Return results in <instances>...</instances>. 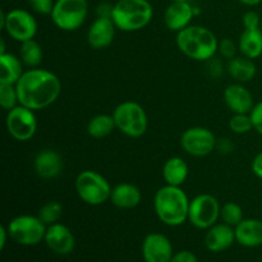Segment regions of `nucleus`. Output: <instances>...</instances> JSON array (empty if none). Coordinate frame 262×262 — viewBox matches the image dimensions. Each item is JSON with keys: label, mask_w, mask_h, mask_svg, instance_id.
<instances>
[{"label": "nucleus", "mask_w": 262, "mask_h": 262, "mask_svg": "<svg viewBox=\"0 0 262 262\" xmlns=\"http://www.w3.org/2000/svg\"><path fill=\"white\" fill-rule=\"evenodd\" d=\"M170 262H199V260L191 251H179V252L174 253Z\"/></svg>", "instance_id": "nucleus-36"}, {"label": "nucleus", "mask_w": 262, "mask_h": 262, "mask_svg": "<svg viewBox=\"0 0 262 262\" xmlns=\"http://www.w3.org/2000/svg\"><path fill=\"white\" fill-rule=\"evenodd\" d=\"M219 51L223 56L228 59H233L235 56V51H237V46L235 42L230 38H224L219 42Z\"/></svg>", "instance_id": "nucleus-33"}, {"label": "nucleus", "mask_w": 262, "mask_h": 262, "mask_svg": "<svg viewBox=\"0 0 262 262\" xmlns=\"http://www.w3.org/2000/svg\"><path fill=\"white\" fill-rule=\"evenodd\" d=\"M220 205L211 194H199L189 202L188 220L199 229H209L220 217Z\"/></svg>", "instance_id": "nucleus-10"}, {"label": "nucleus", "mask_w": 262, "mask_h": 262, "mask_svg": "<svg viewBox=\"0 0 262 262\" xmlns=\"http://www.w3.org/2000/svg\"><path fill=\"white\" fill-rule=\"evenodd\" d=\"M142 256L146 262H170L174 256L173 246L161 233H150L143 239Z\"/></svg>", "instance_id": "nucleus-13"}, {"label": "nucleus", "mask_w": 262, "mask_h": 262, "mask_svg": "<svg viewBox=\"0 0 262 262\" xmlns=\"http://www.w3.org/2000/svg\"><path fill=\"white\" fill-rule=\"evenodd\" d=\"M229 127L237 135H245L253 129L251 114H234L229 120Z\"/></svg>", "instance_id": "nucleus-31"}, {"label": "nucleus", "mask_w": 262, "mask_h": 262, "mask_svg": "<svg viewBox=\"0 0 262 262\" xmlns=\"http://www.w3.org/2000/svg\"><path fill=\"white\" fill-rule=\"evenodd\" d=\"M189 200L181 187H161L154 199V207L159 219L169 227H179L188 220Z\"/></svg>", "instance_id": "nucleus-2"}, {"label": "nucleus", "mask_w": 262, "mask_h": 262, "mask_svg": "<svg viewBox=\"0 0 262 262\" xmlns=\"http://www.w3.org/2000/svg\"><path fill=\"white\" fill-rule=\"evenodd\" d=\"M61 214H63V206L59 202L50 201L41 207L37 216L46 227H49V225L58 223L61 217Z\"/></svg>", "instance_id": "nucleus-28"}, {"label": "nucleus", "mask_w": 262, "mask_h": 262, "mask_svg": "<svg viewBox=\"0 0 262 262\" xmlns=\"http://www.w3.org/2000/svg\"><path fill=\"white\" fill-rule=\"evenodd\" d=\"M15 89L19 105L31 110H41L55 102L61 92V83L51 72L32 68L22 74Z\"/></svg>", "instance_id": "nucleus-1"}, {"label": "nucleus", "mask_w": 262, "mask_h": 262, "mask_svg": "<svg viewBox=\"0 0 262 262\" xmlns=\"http://www.w3.org/2000/svg\"><path fill=\"white\" fill-rule=\"evenodd\" d=\"M194 10L188 2H171L164 13V22L170 31H182L188 27Z\"/></svg>", "instance_id": "nucleus-17"}, {"label": "nucleus", "mask_w": 262, "mask_h": 262, "mask_svg": "<svg viewBox=\"0 0 262 262\" xmlns=\"http://www.w3.org/2000/svg\"><path fill=\"white\" fill-rule=\"evenodd\" d=\"M228 72L230 76L238 82H248L255 77L256 66L252 59L247 58H233L228 63Z\"/></svg>", "instance_id": "nucleus-25"}, {"label": "nucleus", "mask_w": 262, "mask_h": 262, "mask_svg": "<svg viewBox=\"0 0 262 262\" xmlns=\"http://www.w3.org/2000/svg\"><path fill=\"white\" fill-rule=\"evenodd\" d=\"M179 50L194 60H209L219 50V41L212 31L202 26H188L177 35Z\"/></svg>", "instance_id": "nucleus-3"}, {"label": "nucleus", "mask_w": 262, "mask_h": 262, "mask_svg": "<svg viewBox=\"0 0 262 262\" xmlns=\"http://www.w3.org/2000/svg\"><path fill=\"white\" fill-rule=\"evenodd\" d=\"M23 73L22 60L13 54H0V83L15 84Z\"/></svg>", "instance_id": "nucleus-23"}, {"label": "nucleus", "mask_w": 262, "mask_h": 262, "mask_svg": "<svg viewBox=\"0 0 262 262\" xmlns=\"http://www.w3.org/2000/svg\"><path fill=\"white\" fill-rule=\"evenodd\" d=\"M220 219L225 224L235 228L243 220L242 207L238 204H235V202H227L220 209Z\"/></svg>", "instance_id": "nucleus-29"}, {"label": "nucleus", "mask_w": 262, "mask_h": 262, "mask_svg": "<svg viewBox=\"0 0 262 262\" xmlns=\"http://www.w3.org/2000/svg\"><path fill=\"white\" fill-rule=\"evenodd\" d=\"M261 30H262V22H261Z\"/></svg>", "instance_id": "nucleus-41"}, {"label": "nucleus", "mask_w": 262, "mask_h": 262, "mask_svg": "<svg viewBox=\"0 0 262 262\" xmlns=\"http://www.w3.org/2000/svg\"><path fill=\"white\" fill-rule=\"evenodd\" d=\"M260 15L253 12V10H250V12L243 15V26H245V28H248V30L260 28Z\"/></svg>", "instance_id": "nucleus-34"}, {"label": "nucleus", "mask_w": 262, "mask_h": 262, "mask_svg": "<svg viewBox=\"0 0 262 262\" xmlns=\"http://www.w3.org/2000/svg\"><path fill=\"white\" fill-rule=\"evenodd\" d=\"M163 177L169 186L181 187L188 177V165L178 156L168 159L163 166Z\"/></svg>", "instance_id": "nucleus-22"}, {"label": "nucleus", "mask_w": 262, "mask_h": 262, "mask_svg": "<svg viewBox=\"0 0 262 262\" xmlns=\"http://www.w3.org/2000/svg\"><path fill=\"white\" fill-rule=\"evenodd\" d=\"M141 199V191L130 183L118 184L110 194V201L118 209H133L140 204Z\"/></svg>", "instance_id": "nucleus-21"}, {"label": "nucleus", "mask_w": 262, "mask_h": 262, "mask_svg": "<svg viewBox=\"0 0 262 262\" xmlns=\"http://www.w3.org/2000/svg\"><path fill=\"white\" fill-rule=\"evenodd\" d=\"M182 148L187 154L197 158L207 156L216 147L217 141L214 133L204 127H193L187 129L181 138Z\"/></svg>", "instance_id": "nucleus-12"}, {"label": "nucleus", "mask_w": 262, "mask_h": 262, "mask_svg": "<svg viewBox=\"0 0 262 262\" xmlns=\"http://www.w3.org/2000/svg\"><path fill=\"white\" fill-rule=\"evenodd\" d=\"M235 230V241L243 247L255 248L262 245V222L258 219H243Z\"/></svg>", "instance_id": "nucleus-20"}, {"label": "nucleus", "mask_w": 262, "mask_h": 262, "mask_svg": "<svg viewBox=\"0 0 262 262\" xmlns=\"http://www.w3.org/2000/svg\"><path fill=\"white\" fill-rule=\"evenodd\" d=\"M89 13L87 0H56L51 19L63 31H76L84 23Z\"/></svg>", "instance_id": "nucleus-7"}, {"label": "nucleus", "mask_w": 262, "mask_h": 262, "mask_svg": "<svg viewBox=\"0 0 262 262\" xmlns=\"http://www.w3.org/2000/svg\"><path fill=\"white\" fill-rule=\"evenodd\" d=\"M9 237L20 246H36L45 239L46 225L38 216L19 215L8 224Z\"/></svg>", "instance_id": "nucleus-8"}, {"label": "nucleus", "mask_w": 262, "mask_h": 262, "mask_svg": "<svg viewBox=\"0 0 262 262\" xmlns=\"http://www.w3.org/2000/svg\"><path fill=\"white\" fill-rule=\"evenodd\" d=\"M18 102H19V100H18L15 84L0 83V105L4 109L10 110L17 106Z\"/></svg>", "instance_id": "nucleus-30"}, {"label": "nucleus", "mask_w": 262, "mask_h": 262, "mask_svg": "<svg viewBox=\"0 0 262 262\" xmlns=\"http://www.w3.org/2000/svg\"><path fill=\"white\" fill-rule=\"evenodd\" d=\"M152 14V5L148 0H118L113 5L112 19L119 30L135 32L146 27Z\"/></svg>", "instance_id": "nucleus-4"}, {"label": "nucleus", "mask_w": 262, "mask_h": 262, "mask_svg": "<svg viewBox=\"0 0 262 262\" xmlns=\"http://www.w3.org/2000/svg\"><path fill=\"white\" fill-rule=\"evenodd\" d=\"M241 53L250 59H256L262 54V30L245 28L239 38Z\"/></svg>", "instance_id": "nucleus-24"}, {"label": "nucleus", "mask_w": 262, "mask_h": 262, "mask_svg": "<svg viewBox=\"0 0 262 262\" xmlns=\"http://www.w3.org/2000/svg\"><path fill=\"white\" fill-rule=\"evenodd\" d=\"M7 237H9L8 233V228L0 227V250H4L5 245H7Z\"/></svg>", "instance_id": "nucleus-38"}, {"label": "nucleus", "mask_w": 262, "mask_h": 262, "mask_svg": "<svg viewBox=\"0 0 262 262\" xmlns=\"http://www.w3.org/2000/svg\"><path fill=\"white\" fill-rule=\"evenodd\" d=\"M76 191L82 201L92 206H99L110 200L113 189L101 174L94 170H84L77 176Z\"/></svg>", "instance_id": "nucleus-6"}, {"label": "nucleus", "mask_w": 262, "mask_h": 262, "mask_svg": "<svg viewBox=\"0 0 262 262\" xmlns=\"http://www.w3.org/2000/svg\"><path fill=\"white\" fill-rule=\"evenodd\" d=\"M252 171L257 178L262 179V152L257 154L252 161Z\"/></svg>", "instance_id": "nucleus-37"}, {"label": "nucleus", "mask_w": 262, "mask_h": 262, "mask_svg": "<svg viewBox=\"0 0 262 262\" xmlns=\"http://www.w3.org/2000/svg\"><path fill=\"white\" fill-rule=\"evenodd\" d=\"M224 101L234 114H248L253 109V97L242 84H230L224 92Z\"/></svg>", "instance_id": "nucleus-18"}, {"label": "nucleus", "mask_w": 262, "mask_h": 262, "mask_svg": "<svg viewBox=\"0 0 262 262\" xmlns=\"http://www.w3.org/2000/svg\"><path fill=\"white\" fill-rule=\"evenodd\" d=\"M170 2H188V0H170Z\"/></svg>", "instance_id": "nucleus-40"}, {"label": "nucleus", "mask_w": 262, "mask_h": 262, "mask_svg": "<svg viewBox=\"0 0 262 262\" xmlns=\"http://www.w3.org/2000/svg\"><path fill=\"white\" fill-rule=\"evenodd\" d=\"M117 128L113 115L100 114L92 118L87 124V133L94 138H104Z\"/></svg>", "instance_id": "nucleus-26"}, {"label": "nucleus", "mask_w": 262, "mask_h": 262, "mask_svg": "<svg viewBox=\"0 0 262 262\" xmlns=\"http://www.w3.org/2000/svg\"><path fill=\"white\" fill-rule=\"evenodd\" d=\"M115 28L117 26L112 17H97L87 32L89 45L96 50L107 48L114 40Z\"/></svg>", "instance_id": "nucleus-15"}, {"label": "nucleus", "mask_w": 262, "mask_h": 262, "mask_svg": "<svg viewBox=\"0 0 262 262\" xmlns=\"http://www.w3.org/2000/svg\"><path fill=\"white\" fill-rule=\"evenodd\" d=\"M35 12L40 14H51L55 2L54 0H27Z\"/></svg>", "instance_id": "nucleus-32"}, {"label": "nucleus", "mask_w": 262, "mask_h": 262, "mask_svg": "<svg viewBox=\"0 0 262 262\" xmlns=\"http://www.w3.org/2000/svg\"><path fill=\"white\" fill-rule=\"evenodd\" d=\"M33 166L40 178L53 179L61 173L64 164L63 159L56 151L42 150L36 155Z\"/></svg>", "instance_id": "nucleus-19"}, {"label": "nucleus", "mask_w": 262, "mask_h": 262, "mask_svg": "<svg viewBox=\"0 0 262 262\" xmlns=\"http://www.w3.org/2000/svg\"><path fill=\"white\" fill-rule=\"evenodd\" d=\"M241 3H243V4L246 5H250V7H252V5H257L260 4L262 0H239Z\"/></svg>", "instance_id": "nucleus-39"}, {"label": "nucleus", "mask_w": 262, "mask_h": 262, "mask_svg": "<svg viewBox=\"0 0 262 262\" xmlns=\"http://www.w3.org/2000/svg\"><path fill=\"white\" fill-rule=\"evenodd\" d=\"M113 118L118 129L128 137H141L147 129L146 112L135 101H124L118 105L113 113Z\"/></svg>", "instance_id": "nucleus-5"}, {"label": "nucleus", "mask_w": 262, "mask_h": 262, "mask_svg": "<svg viewBox=\"0 0 262 262\" xmlns=\"http://www.w3.org/2000/svg\"><path fill=\"white\" fill-rule=\"evenodd\" d=\"M235 242V230L230 225L215 224L207 229L206 237H205V246L211 252H223L232 247Z\"/></svg>", "instance_id": "nucleus-16"}, {"label": "nucleus", "mask_w": 262, "mask_h": 262, "mask_svg": "<svg viewBox=\"0 0 262 262\" xmlns=\"http://www.w3.org/2000/svg\"><path fill=\"white\" fill-rule=\"evenodd\" d=\"M250 114L251 118H252L253 129L257 130V132L262 136V101L253 106L252 112H251Z\"/></svg>", "instance_id": "nucleus-35"}, {"label": "nucleus", "mask_w": 262, "mask_h": 262, "mask_svg": "<svg viewBox=\"0 0 262 262\" xmlns=\"http://www.w3.org/2000/svg\"><path fill=\"white\" fill-rule=\"evenodd\" d=\"M45 243L53 252L58 255H69L74 250L76 239L68 227L55 223L46 228Z\"/></svg>", "instance_id": "nucleus-14"}, {"label": "nucleus", "mask_w": 262, "mask_h": 262, "mask_svg": "<svg viewBox=\"0 0 262 262\" xmlns=\"http://www.w3.org/2000/svg\"><path fill=\"white\" fill-rule=\"evenodd\" d=\"M7 129L14 140H31L37 129V122H36L33 110L23 105H17L10 109L7 115Z\"/></svg>", "instance_id": "nucleus-11"}, {"label": "nucleus", "mask_w": 262, "mask_h": 262, "mask_svg": "<svg viewBox=\"0 0 262 262\" xmlns=\"http://www.w3.org/2000/svg\"><path fill=\"white\" fill-rule=\"evenodd\" d=\"M0 27L15 41L25 42L32 40L37 32V23L33 15L25 9H13L0 12Z\"/></svg>", "instance_id": "nucleus-9"}, {"label": "nucleus", "mask_w": 262, "mask_h": 262, "mask_svg": "<svg viewBox=\"0 0 262 262\" xmlns=\"http://www.w3.org/2000/svg\"><path fill=\"white\" fill-rule=\"evenodd\" d=\"M20 60L30 68H37L42 61V49L36 42L35 40H28L25 42H20Z\"/></svg>", "instance_id": "nucleus-27"}]
</instances>
